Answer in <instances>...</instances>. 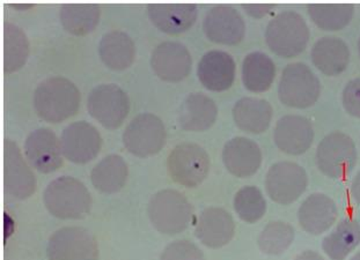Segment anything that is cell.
<instances>
[{
  "label": "cell",
  "mask_w": 360,
  "mask_h": 260,
  "mask_svg": "<svg viewBox=\"0 0 360 260\" xmlns=\"http://www.w3.org/2000/svg\"><path fill=\"white\" fill-rule=\"evenodd\" d=\"M196 5L193 4H150L148 18L158 30L166 34L187 32L197 19Z\"/></svg>",
  "instance_id": "22"
},
{
  "label": "cell",
  "mask_w": 360,
  "mask_h": 260,
  "mask_svg": "<svg viewBox=\"0 0 360 260\" xmlns=\"http://www.w3.org/2000/svg\"><path fill=\"white\" fill-rule=\"evenodd\" d=\"M148 218L159 233L181 234L193 219V206L187 197L173 189L161 190L152 197L148 206Z\"/></svg>",
  "instance_id": "4"
},
{
  "label": "cell",
  "mask_w": 360,
  "mask_h": 260,
  "mask_svg": "<svg viewBox=\"0 0 360 260\" xmlns=\"http://www.w3.org/2000/svg\"><path fill=\"white\" fill-rule=\"evenodd\" d=\"M234 233V219L224 208H205L197 218L195 235L205 247L211 249L225 247L232 241Z\"/></svg>",
  "instance_id": "18"
},
{
  "label": "cell",
  "mask_w": 360,
  "mask_h": 260,
  "mask_svg": "<svg viewBox=\"0 0 360 260\" xmlns=\"http://www.w3.org/2000/svg\"><path fill=\"white\" fill-rule=\"evenodd\" d=\"M321 94L318 75L304 63H291L283 70L278 84L279 100L288 107L306 109Z\"/></svg>",
  "instance_id": "5"
},
{
  "label": "cell",
  "mask_w": 360,
  "mask_h": 260,
  "mask_svg": "<svg viewBox=\"0 0 360 260\" xmlns=\"http://www.w3.org/2000/svg\"><path fill=\"white\" fill-rule=\"evenodd\" d=\"M357 147L354 140L341 131L328 134L316 148V164L330 178L347 177L357 163Z\"/></svg>",
  "instance_id": "6"
},
{
  "label": "cell",
  "mask_w": 360,
  "mask_h": 260,
  "mask_svg": "<svg viewBox=\"0 0 360 260\" xmlns=\"http://www.w3.org/2000/svg\"><path fill=\"white\" fill-rule=\"evenodd\" d=\"M160 260H204V254L196 244L180 240L165 247Z\"/></svg>",
  "instance_id": "35"
},
{
  "label": "cell",
  "mask_w": 360,
  "mask_h": 260,
  "mask_svg": "<svg viewBox=\"0 0 360 260\" xmlns=\"http://www.w3.org/2000/svg\"><path fill=\"white\" fill-rule=\"evenodd\" d=\"M338 216V206L323 193L308 195L298 211L299 225L311 235H321L329 230Z\"/></svg>",
  "instance_id": "20"
},
{
  "label": "cell",
  "mask_w": 360,
  "mask_h": 260,
  "mask_svg": "<svg viewBox=\"0 0 360 260\" xmlns=\"http://www.w3.org/2000/svg\"><path fill=\"white\" fill-rule=\"evenodd\" d=\"M80 91L64 77L43 80L34 93V109L48 123H62L77 114L80 107Z\"/></svg>",
  "instance_id": "1"
},
{
  "label": "cell",
  "mask_w": 360,
  "mask_h": 260,
  "mask_svg": "<svg viewBox=\"0 0 360 260\" xmlns=\"http://www.w3.org/2000/svg\"><path fill=\"white\" fill-rule=\"evenodd\" d=\"M203 30L212 42L239 44L246 34V23L239 11L231 5H214L204 18Z\"/></svg>",
  "instance_id": "14"
},
{
  "label": "cell",
  "mask_w": 360,
  "mask_h": 260,
  "mask_svg": "<svg viewBox=\"0 0 360 260\" xmlns=\"http://www.w3.org/2000/svg\"><path fill=\"white\" fill-rule=\"evenodd\" d=\"M128 177V164L117 154L105 156L98 164H95L91 171L93 186L105 195H112L121 191Z\"/></svg>",
  "instance_id": "27"
},
{
  "label": "cell",
  "mask_w": 360,
  "mask_h": 260,
  "mask_svg": "<svg viewBox=\"0 0 360 260\" xmlns=\"http://www.w3.org/2000/svg\"><path fill=\"white\" fill-rule=\"evenodd\" d=\"M351 195H352L354 202L360 206V171H358L357 175L354 176V179H352Z\"/></svg>",
  "instance_id": "38"
},
{
  "label": "cell",
  "mask_w": 360,
  "mask_h": 260,
  "mask_svg": "<svg viewBox=\"0 0 360 260\" xmlns=\"http://www.w3.org/2000/svg\"><path fill=\"white\" fill-rule=\"evenodd\" d=\"M314 129L307 118L286 115L278 119L274 130L276 146L288 155H302L314 141Z\"/></svg>",
  "instance_id": "17"
},
{
  "label": "cell",
  "mask_w": 360,
  "mask_h": 260,
  "mask_svg": "<svg viewBox=\"0 0 360 260\" xmlns=\"http://www.w3.org/2000/svg\"><path fill=\"white\" fill-rule=\"evenodd\" d=\"M98 55L109 69L122 71L132 65L136 58V46L129 34L112 30L102 36L98 43Z\"/></svg>",
  "instance_id": "26"
},
{
  "label": "cell",
  "mask_w": 360,
  "mask_h": 260,
  "mask_svg": "<svg viewBox=\"0 0 360 260\" xmlns=\"http://www.w3.org/2000/svg\"><path fill=\"white\" fill-rule=\"evenodd\" d=\"M351 260H360V251L354 254V257L351 258Z\"/></svg>",
  "instance_id": "40"
},
{
  "label": "cell",
  "mask_w": 360,
  "mask_h": 260,
  "mask_svg": "<svg viewBox=\"0 0 360 260\" xmlns=\"http://www.w3.org/2000/svg\"><path fill=\"white\" fill-rule=\"evenodd\" d=\"M241 75L243 85L248 91L263 93L275 82V63L264 52H250L243 59Z\"/></svg>",
  "instance_id": "29"
},
{
  "label": "cell",
  "mask_w": 360,
  "mask_h": 260,
  "mask_svg": "<svg viewBox=\"0 0 360 260\" xmlns=\"http://www.w3.org/2000/svg\"><path fill=\"white\" fill-rule=\"evenodd\" d=\"M295 228L284 221H271L263 228L257 244L263 254L278 256L295 241Z\"/></svg>",
  "instance_id": "33"
},
{
  "label": "cell",
  "mask_w": 360,
  "mask_h": 260,
  "mask_svg": "<svg viewBox=\"0 0 360 260\" xmlns=\"http://www.w3.org/2000/svg\"><path fill=\"white\" fill-rule=\"evenodd\" d=\"M25 154L33 168L42 174L53 173L63 164L60 140L50 129L34 130L25 141Z\"/></svg>",
  "instance_id": "15"
},
{
  "label": "cell",
  "mask_w": 360,
  "mask_h": 260,
  "mask_svg": "<svg viewBox=\"0 0 360 260\" xmlns=\"http://www.w3.org/2000/svg\"><path fill=\"white\" fill-rule=\"evenodd\" d=\"M224 164L229 173L239 178L255 175L262 164V152L254 140L236 137L229 140L221 154Z\"/></svg>",
  "instance_id": "19"
},
{
  "label": "cell",
  "mask_w": 360,
  "mask_h": 260,
  "mask_svg": "<svg viewBox=\"0 0 360 260\" xmlns=\"http://www.w3.org/2000/svg\"><path fill=\"white\" fill-rule=\"evenodd\" d=\"M43 202L55 218L80 220L92 208V195L79 179L62 176L48 184L43 192Z\"/></svg>",
  "instance_id": "2"
},
{
  "label": "cell",
  "mask_w": 360,
  "mask_h": 260,
  "mask_svg": "<svg viewBox=\"0 0 360 260\" xmlns=\"http://www.w3.org/2000/svg\"><path fill=\"white\" fill-rule=\"evenodd\" d=\"M63 156L70 162L85 164L94 160L102 147L101 134L87 122L71 123L60 134Z\"/></svg>",
  "instance_id": "12"
},
{
  "label": "cell",
  "mask_w": 360,
  "mask_h": 260,
  "mask_svg": "<svg viewBox=\"0 0 360 260\" xmlns=\"http://www.w3.org/2000/svg\"><path fill=\"white\" fill-rule=\"evenodd\" d=\"M87 109L95 121L108 130L121 126L130 110L127 93L115 84H103L93 88L87 100Z\"/></svg>",
  "instance_id": "10"
},
{
  "label": "cell",
  "mask_w": 360,
  "mask_h": 260,
  "mask_svg": "<svg viewBox=\"0 0 360 260\" xmlns=\"http://www.w3.org/2000/svg\"><path fill=\"white\" fill-rule=\"evenodd\" d=\"M101 18L98 4H65L59 12L63 28L72 35L82 36L92 33Z\"/></svg>",
  "instance_id": "30"
},
{
  "label": "cell",
  "mask_w": 360,
  "mask_h": 260,
  "mask_svg": "<svg viewBox=\"0 0 360 260\" xmlns=\"http://www.w3.org/2000/svg\"><path fill=\"white\" fill-rule=\"evenodd\" d=\"M234 209L243 221L255 223L266 214V198L256 186H245L236 192Z\"/></svg>",
  "instance_id": "34"
},
{
  "label": "cell",
  "mask_w": 360,
  "mask_h": 260,
  "mask_svg": "<svg viewBox=\"0 0 360 260\" xmlns=\"http://www.w3.org/2000/svg\"><path fill=\"white\" fill-rule=\"evenodd\" d=\"M295 260H326L316 251L307 250L299 254Z\"/></svg>",
  "instance_id": "39"
},
{
  "label": "cell",
  "mask_w": 360,
  "mask_h": 260,
  "mask_svg": "<svg viewBox=\"0 0 360 260\" xmlns=\"http://www.w3.org/2000/svg\"><path fill=\"white\" fill-rule=\"evenodd\" d=\"M166 139L167 132L164 122L150 112L137 115L125 127L123 134L125 148L143 159L161 152Z\"/></svg>",
  "instance_id": "8"
},
{
  "label": "cell",
  "mask_w": 360,
  "mask_h": 260,
  "mask_svg": "<svg viewBox=\"0 0 360 260\" xmlns=\"http://www.w3.org/2000/svg\"><path fill=\"white\" fill-rule=\"evenodd\" d=\"M359 244L360 222L354 218H345L323 238L322 249L331 260H344Z\"/></svg>",
  "instance_id": "28"
},
{
  "label": "cell",
  "mask_w": 360,
  "mask_h": 260,
  "mask_svg": "<svg viewBox=\"0 0 360 260\" xmlns=\"http://www.w3.org/2000/svg\"><path fill=\"white\" fill-rule=\"evenodd\" d=\"M4 186L14 198H30L37 190V177L13 140L4 141Z\"/></svg>",
  "instance_id": "13"
},
{
  "label": "cell",
  "mask_w": 360,
  "mask_h": 260,
  "mask_svg": "<svg viewBox=\"0 0 360 260\" xmlns=\"http://www.w3.org/2000/svg\"><path fill=\"white\" fill-rule=\"evenodd\" d=\"M342 103L347 114L360 118V78L352 79L345 85Z\"/></svg>",
  "instance_id": "36"
},
{
  "label": "cell",
  "mask_w": 360,
  "mask_h": 260,
  "mask_svg": "<svg viewBox=\"0 0 360 260\" xmlns=\"http://www.w3.org/2000/svg\"><path fill=\"white\" fill-rule=\"evenodd\" d=\"M233 119L240 130L247 134H263L271 123V104L264 98H243L233 107Z\"/></svg>",
  "instance_id": "25"
},
{
  "label": "cell",
  "mask_w": 360,
  "mask_h": 260,
  "mask_svg": "<svg viewBox=\"0 0 360 260\" xmlns=\"http://www.w3.org/2000/svg\"><path fill=\"white\" fill-rule=\"evenodd\" d=\"M307 12L320 30L338 32L351 22L354 6L351 4H309Z\"/></svg>",
  "instance_id": "32"
},
{
  "label": "cell",
  "mask_w": 360,
  "mask_h": 260,
  "mask_svg": "<svg viewBox=\"0 0 360 260\" xmlns=\"http://www.w3.org/2000/svg\"><path fill=\"white\" fill-rule=\"evenodd\" d=\"M358 51H359V55H360V37H359V39H358Z\"/></svg>",
  "instance_id": "41"
},
{
  "label": "cell",
  "mask_w": 360,
  "mask_h": 260,
  "mask_svg": "<svg viewBox=\"0 0 360 260\" xmlns=\"http://www.w3.org/2000/svg\"><path fill=\"white\" fill-rule=\"evenodd\" d=\"M308 177L300 164L281 161L270 167L266 176L269 198L279 205H291L307 189Z\"/></svg>",
  "instance_id": "11"
},
{
  "label": "cell",
  "mask_w": 360,
  "mask_h": 260,
  "mask_svg": "<svg viewBox=\"0 0 360 260\" xmlns=\"http://www.w3.org/2000/svg\"><path fill=\"white\" fill-rule=\"evenodd\" d=\"M209 170V154L197 143H180L168 155V175L173 182L184 188L200 186L207 178Z\"/></svg>",
  "instance_id": "7"
},
{
  "label": "cell",
  "mask_w": 360,
  "mask_h": 260,
  "mask_svg": "<svg viewBox=\"0 0 360 260\" xmlns=\"http://www.w3.org/2000/svg\"><path fill=\"white\" fill-rule=\"evenodd\" d=\"M275 7L274 4H243V8L249 15L254 18H262L271 12Z\"/></svg>",
  "instance_id": "37"
},
{
  "label": "cell",
  "mask_w": 360,
  "mask_h": 260,
  "mask_svg": "<svg viewBox=\"0 0 360 260\" xmlns=\"http://www.w3.org/2000/svg\"><path fill=\"white\" fill-rule=\"evenodd\" d=\"M236 62L232 56L220 50H212L200 58L197 75L209 91H226L236 79Z\"/></svg>",
  "instance_id": "21"
},
{
  "label": "cell",
  "mask_w": 360,
  "mask_h": 260,
  "mask_svg": "<svg viewBox=\"0 0 360 260\" xmlns=\"http://www.w3.org/2000/svg\"><path fill=\"white\" fill-rule=\"evenodd\" d=\"M311 62L319 71L328 77H336L345 71L350 62V50L343 39L324 36L314 43Z\"/></svg>",
  "instance_id": "23"
},
{
  "label": "cell",
  "mask_w": 360,
  "mask_h": 260,
  "mask_svg": "<svg viewBox=\"0 0 360 260\" xmlns=\"http://www.w3.org/2000/svg\"><path fill=\"white\" fill-rule=\"evenodd\" d=\"M30 42L26 34L17 25H4V73L11 74L21 69L28 58Z\"/></svg>",
  "instance_id": "31"
},
{
  "label": "cell",
  "mask_w": 360,
  "mask_h": 260,
  "mask_svg": "<svg viewBox=\"0 0 360 260\" xmlns=\"http://www.w3.org/2000/svg\"><path fill=\"white\" fill-rule=\"evenodd\" d=\"M218 107L203 93H193L184 98L179 109V124L184 131L203 132L216 122Z\"/></svg>",
  "instance_id": "24"
},
{
  "label": "cell",
  "mask_w": 360,
  "mask_h": 260,
  "mask_svg": "<svg viewBox=\"0 0 360 260\" xmlns=\"http://www.w3.org/2000/svg\"><path fill=\"white\" fill-rule=\"evenodd\" d=\"M46 257L49 260H98V241L86 228H60L49 238Z\"/></svg>",
  "instance_id": "9"
},
{
  "label": "cell",
  "mask_w": 360,
  "mask_h": 260,
  "mask_svg": "<svg viewBox=\"0 0 360 260\" xmlns=\"http://www.w3.org/2000/svg\"><path fill=\"white\" fill-rule=\"evenodd\" d=\"M309 41V28L302 14L283 11L270 20L266 30L269 49L283 58L300 55Z\"/></svg>",
  "instance_id": "3"
},
{
  "label": "cell",
  "mask_w": 360,
  "mask_h": 260,
  "mask_svg": "<svg viewBox=\"0 0 360 260\" xmlns=\"http://www.w3.org/2000/svg\"><path fill=\"white\" fill-rule=\"evenodd\" d=\"M151 66L154 73L164 82H179L189 75L193 59L184 44L166 41L154 48Z\"/></svg>",
  "instance_id": "16"
}]
</instances>
